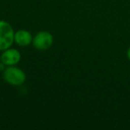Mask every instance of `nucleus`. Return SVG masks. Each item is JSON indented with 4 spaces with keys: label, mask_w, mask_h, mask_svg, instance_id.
I'll list each match as a JSON object with an SVG mask.
<instances>
[{
    "label": "nucleus",
    "mask_w": 130,
    "mask_h": 130,
    "mask_svg": "<svg viewBox=\"0 0 130 130\" xmlns=\"http://www.w3.org/2000/svg\"><path fill=\"white\" fill-rule=\"evenodd\" d=\"M126 56H127L128 60L130 61V46H129V48L127 49V52H126Z\"/></svg>",
    "instance_id": "nucleus-6"
},
{
    "label": "nucleus",
    "mask_w": 130,
    "mask_h": 130,
    "mask_svg": "<svg viewBox=\"0 0 130 130\" xmlns=\"http://www.w3.org/2000/svg\"><path fill=\"white\" fill-rule=\"evenodd\" d=\"M53 41H54V38L52 34L47 31H41L38 33L32 40L34 46L39 50H45L49 48L52 45Z\"/></svg>",
    "instance_id": "nucleus-3"
},
{
    "label": "nucleus",
    "mask_w": 130,
    "mask_h": 130,
    "mask_svg": "<svg viewBox=\"0 0 130 130\" xmlns=\"http://www.w3.org/2000/svg\"><path fill=\"white\" fill-rule=\"evenodd\" d=\"M3 64L13 66L21 61V54L17 49H6L1 55Z\"/></svg>",
    "instance_id": "nucleus-4"
},
{
    "label": "nucleus",
    "mask_w": 130,
    "mask_h": 130,
    "mask_svg": "<svg viewBox=\"0 0 130 130\" xmlns=\"http://www.w3.org/2000/svg\"><path fill=\"white\" fill-rule=\"evenodd\" d=\"M14 33L12 26L5 21H0V50L8 49L13 43Z\"/></svg>",
    "instance_id": "nucleus-1"
},
{
    "label": "nucleus",
    "mask_w": 130,
    "mask_h": 130,
    "mask_svg": "<svg viewBox=\"0 0 130 130\" xmlns=\"http://www.w3.org/2000/svg\"><path fill=\"white\" fill-rule=\"evenodd\" d=\"M32 40V36L30 33L24 29L18 30L14 34V41L21 46H26L29 45Z\"/></svg>",
    "instance_id": "nucleus-5"
},
{
    "label": "nucleus",
    "mask_w": 130,
    "mask_h": 130,
    "mask_svg": "<svg viewBox=\"0 0 130 130\" xmlns=\"http://www.w3.org/2000/svg\"><path fill=\"white\" fill-rule=\"evenodd\" d=\"M4 79L13 86H21L26 80V75L21 69L14 66H9L4 71Z\"/></svg>",
    "instance_id": "nucleus-2"
}]
</instances>
